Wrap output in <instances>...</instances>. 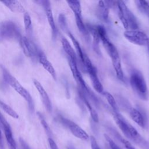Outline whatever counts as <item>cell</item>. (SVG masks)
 <instances>
[{"label":"cell","mask_w":149,"mask_h":149,"mask_svg":"<svg viewBox=\"0 0 149 149\" xmlns=\"http://www.w3.org/2000/svg\"><path fill=\"white\" fill-rule=\"evenodd\" d=\"M83 99H84V104H86L88 111L90 112V115H91V117L93 120L95 122H98L99 118H98V115L97 112L93 108V107H92L91 106L90 104L87 101V100L85 98V97H83Z\"/></svg>","instance_id":"cell-25"},{"label":"cell","mask_w":149,"mask_h":149,"mask_svg":"<svg viewBox=\"0 0 149 149\" xmlns=\"http://www.w3.org/2000/svg\"><path fill=\"white\" fill-rule=\"evenodd\" d=\"M24 24L25 31L26 33L27 37L30 40H32L33 37V26L31 23V20L30 15L27 13H25L24 15Z\"/></svg>","instance_id":"cell-20"},{"label":"cell","mask_w":149,"mask_h":149,"mask_svg":"<svg viewBox=\"0 0 149 149\" xmlns=\"http://www.w3.org/2000/svg\"><path fill=\"white\" fill-rule=\"evenodd\" d=\"M147 46H148V50H149V42H148V44Z\"/></svg>","instance_id":"cell-35"},{"label":"cell","mask_w":149,"mask_h":149,"mask_svg":"<svg viewBox=\"0 0 149 149\" xmlns=\"http://www.w3.org/2000/svg\"><path fill=\"white\" fill-rule=\"evenodd\" d=\"M67 3L74 13L76 23L78 27L79 30L84 36H87L89 33L86 29V24L84 23L82 19L81 7L80 1L73 0L67 1Z\"/></svg>","instance_id":"cell-9"},{"label":"cell","mask_w":149,"mask_h":149,"mask_svg":"<svg viewBox=\"0 0 149 149\" xmlns=\"http://www.w3.org/2000/svg\"><path fill=\"white\" fill-rule=\"evenodd\" d=\"M148 5H149V2H148Z\"/></svg>","instance_id":"cell-36"},{"label":"cell","mask_w":149,"mask_h":149,"mask_svg":"<svg viewBox=\"0 0 149 149\" xmlns=\"http://www.w3.org/2000/svg\"><path fill=\"white\" fill-rule=\"evenodd\" d=\"M68 35L73 44V45L74 47V50H75L76 54L79 56V58L80 59V61L82 62L85 53L83 51V50L80 45V44L79 43L78 41L75 38V37L73 36V35L70 32H68Z\"/></svg>","instance_id":"cell-21"},{"label":"cell","mask_w":149,"mask_h":149,"mask_svg":"<svg viewBox=\"0 0 149 149\" xmlns=\"http://www.w3.org/2000/svg\"><path fill=\"white\" fill-rule=\"evenodd\" d=\"M61 42L63 49L68 56V58L77 61V54L75 52V50L72 47L71 44L68 41V40L63 37L61 40Z\"/></svg>","instance_id":"cell-18"},{"label":"cell","mask_w":149,"mask_h":149,"mask_svg":"<svg viewBox=\"0 0 149 149\" xmlns=\"http://www.w3.org/2000/svg\"><path fill=\"white\" fill-rule=\"evenodd\" d=\"M33 83H34L36 89L37 90V91H38V93L40 94L42 102L43 105H44L45 109L49 112H51L52 110V103H51V101L49 99V97L47 91H45V90L44 89L43 86L41 84V83L37 80H34Z\"/></svg>","instance_id":"cell-13"},{"label":"cell","mask_w":149,"mask_h":149,"mask_svg":"<svg viewBox=\"0 0 149 149\" xmlns=\"http://www.w3.org/2000/svg\"><path fill=\"white\" fill-rule=\"evenodd\" d=\"M90 140L91 142V149H101L100 146H98L95 139L93 136H90Z\"/></svg>","instance_id":"cell-30"},{"label":"cell","mask_w":149,"mask_h":149,"mask_svg":"<svg viewBox=\"0 0 149 149\" xmlns=\"http://www.w3.org/2000/svg\"><path fill=\"white\" fill-rule=\"evenodd\" d=\"M98 6H99V9L101 10V15L102 17L104 20H107L108 18L109 9H108V6L106 3L105 1H99Z\"/></svg>","instance_id":"cell-24"},{"label":"cell","mask_w":149,"mask_h":149,"mask_svg":"<svg viewBox=\"0 0 149 149\" xmlns=\"http://www.w3.org/2000/svg\"><path fill=\"white\" fill-rule=\"evenodd\" d=\"M118 10V16L121 23L126 30L138 29L137 20L133 13L129 10L123 1L116 2Z\"/></svg>","instance_id":"cell-3"},{"label":"cell","mask_w":149,"mask_h":149,"mask_svg":"<svg viewBox=\"0 0 149 149\" xmlns=\"http://www.w3.org/2000/svg\"><path fill=\"white\" fill-rule=\"evenodd\" d=\"M19 141L21 146V149H31L30 147L29 146V145L22 138H20Z\"/></svg>","instance_id":"cell-32"},{"label":"cell","mask_w":149,"mask_h":149,"mask_svg":"<svg viewBox=\"0 0 149 149\" xmlns=\"http://www.w3.org/2000/svg\"><path fill=\"white\" fill-rule=\"evenodd\" d=\"M104 137L108 142L111 149H121L114 141L107 134H104Z\"/></svg>","instance_id":"cell-28"},{"label":"cell","mask_w":149,"mask_h":149,"mask_svg":"<svg viewBox=\"0 0 149 149\" xmlns=\"http://www.w3.org/2000/svg\"><path fill=\"white\" fill-rule=\"evenodd\" d=\"M48 143H49L51 149H59L56 144L55 143V142L54 141V140L52 139L48 138Z\"/></svg>","instance_id":"cell-31"},{"label":"cell","mask_w":149,"mask_h":149,"mask_svg":"<svg viewBox=\"0 0 149 149\" xmlns=\"http://www.w3.org/2000/svg\"><path fill=\"white\" fill-rule=\"evenodd\" d=\"M37 115L38 116V118H39V119L40 120V122H41V125H42V126H43V127H44V129L47 134L48 135L49 138H51L52 139V132L51 130V129H50L49 125H48V123L45 121L44 118L43 117L42 115L40 112H38L37 113Z\"/></svg>","instance_id":"cell-26"},{"label":"cell","mask_w":149,"mask_h":149,"mask_svg":"<svg viewBox=\"0 0 149 149\" xmlns=\"http://www.w3.org/2000/svg\"><path fill=\"white\" fill-rule=\"evenodd\" d=\"M135 2L137 4V6L141 11V12L149 16L148 2L145 1H136Z\"/></svg>","instance_id":"cell-27"},{"label":"cell","mask_w":149,"mask_h":149,"mask_svg":"<svg viewBox=\"0 0 149 149\" xmlns=\"http://www.w3.org/2000/svg\"><path fill=\"white\" fill-rule=\"evenodd\" d=\"M59 23L62 29H66V23L65 17L63 14H60L59 16Z\"/></svg>","instance_id":"cell-29"},{"label":"cell","mask_w":149,"mask_h":149,"mask_svg":"<svg viewBox=\"0 0 149 149\" xmlns=\"http://www.w3.org/2000/svg\"><path fill=\"white\" fill-rule=\"evenodd\" d=\"M110 131L111 133L115 137V139L118 141L126 149H136L128 140L122 137L117 131L112 129H111Z\"/></svg>","instance_id":"cell-19"},{"label":"cell","mask_w":149,"mask_h":149,"mask_svg":"<svg viewBox=\"0 0 149 149\" xmlns=\"http://www.w3.org/2000/svg\"><path fill=\"white\" fill-rule=\"evenodd\" d=\"M19 42L24 55L30 58L33 62H37L38 54L41 50L38 48L33 40H30L27 37L22 36Z\"/></svg>","instance_id":"cell-8"},{"label":"cell","mask_w":149,"mask_h":149,"mask_svg":"<svg viewBox=\"0 0 149 149\" xmlns=\"http://www.w3.org/2000/svg\"><path fill=\"white\" fill-rule=\"evenodd\" d=\"M0 149H5L4 146H3L2 136V134H1V130H0Z\"/></svg>","instance_id":"cell-33"},{"label":"cell","mask_w":149,"mask_h":149,"mask_svg":"<svg viewBox=\"0 0 149 149\" xmlns=\"http://www.w3.org/2000/svg\"><path fill=\"white\" fill-rule=\"evenodd\" d=\"M112 63L116 73L117 77L121 81H124V74L122 68L121 60L119 54H117L111 58Z\"/></svg>","instance_id":"cell-16"},{"label":"cell","mask_w":149,"mask_h":149,"mask_svg":"<svg viewBox=\"0 0 149 149\" xmlns=\"http://www.w3.org/2000/svg\"><path fill=\"white\" fill-rule=\"evenodd\" d=\"M22 37L20 30L15 22L11 20L0 22V42L10 40L19 41Z\"/></svg>","instance_id":"cell-5"},{"label":"cell","mask_w":149,"mask_h":149,"mask_svg":"<svg viewBox=\"0 0 149 149\" xmlns=\"http://www.w3.org/2000/svg\"><path fill=\"white\" fill-rule=\"evenodd\" d=\"M5 6H6L9 10L13 12L24 13L25 8L20 1L16 0H5L1 1Z\"/></svg>","instance_id":"cell-17"},{"label":"cell","mask_w":149,"mask_h":149,"mask_svg":"<svg viewBox=\"0 0 149 149\" xmlns=\"http://www.w3.org/2000/svg\"><path fill=\"white\" fill-rule=\"evenodd\" d=\"M0 107L11 117L15 119L19 118V115L15 112V111H14L10 107L2 102L1 100H0Z\"/></svg>","instance_id":"cell-23"},{"label":"cell","mask_w":149,"mask_h":149,"mask_svg":"<svg viewBox=\"0 0 149 149\" xmlns=\"http://www.w3.org/2000/svg\"><path fill=\"white\" fill-rule=\"evenodd\" d=\"M113 117L116 124L127 139L144 148L147 149L149 148V143L146 141L138 131L118 113V112H113Z\"/></svg>","instance_id":"cell-1"},{"label":"cell","mask_w":149,"mask_h":149,"mask_svg":"<svg viewBox=\"0 0 149 149\" xmlns=\"http://www.w3.org/2000/svg\"><path fill=\"white\" fill-rule=\"evenodd\" d=\"M68 60L69 67L75 81L84 91L87 92L88 93H90V90L86 81H84L80 70L78 69L77 61L70 59H68Z\"/></svg>","instance_id":"cell-12"},{"label":"cell","mask_w":149,"mask_h":149,"mask_svg":"<svg viewBox=\"0 0 149 149\" xmlns=\"http://www.w3.org/2000/svg\"><path fill=\"white\" fill-rule=\"evenodd\" d=\"M129 115L131 119L137 123L140 127L142 128H145L146 126V120L140 111L138 109L132 108L129 111Z\"/></svg>","instance_id":"cell-15"},{"label":"cell","mask_w":149,"mask_h":149,"mask_svg":"<svg viewBox=\"0 0 149 149\" xmlns=\"http://www.w3.org/2000/svg\"><path fill=\"white\" fill-rule=\"evenodd\" d=\"M82 63L89 75L92 86L94 90L98 93H103L104 88L98 77L97 69L86 54H84Z\"/></svg>","instance_id":"cell-6"},{"label":"cell","mask_w":149,"mask_h":149,"mask_svg":"<svg viewBox=\"0 0 149 149\" xmlns=\"http://www.w3.org/2000/svg\"><path fill=\"white\" fill-rule=\"evenodd\" d=\"M38 61L40 62L41 65L43 66V68L51 75L52 78L56 80V73L54 68L53 67L51 63L47 58L45 54L42 51H40L38 54Z\"/></svg>","instance_id":"cell-14"},{"label":"cell","mask_w":149,"mask_h":149,"mask_svg":"<svg viewBox=\"0 0 149 149\" xmlns=\"http://www.w3.org/2000/svg\"><path fill=\"white\" fill-rule=\"evenodd\" d=\"M34 2L40 5L44 9L45 15L47 16L48 22L49 23V26L52 31V38H55L58 34V29L56 28V26L54 21L50 1H46V0L45 1L42 0V1H34Z\"/></svg>","instance_id":"cell-11"},{"label":"cell","mask_w":149,"mask_h":149,"mask_svg":"<svg viewBox=\"0 0 149 149\" xmlns=\"http://www.w3.org/2000/svg\"><path fill=\"white\" fill-rule=\"evenodd\" d=\"M130 85L133 91L141 99L147 100L148 91L147 83L143 74L139 71L132 72L129 78Z\"/></svg>","instance_id":"cell-4"},{"label":"cell","mask_w":149,"mask_h":149,"mask_svg":"<svg viewBox=\"0 0 149 149\" xmlns=\"http://www.w3.org/2000/svg\"><path fill=\"white\" fill-rule=\"evenodd\" d=\"M59 120L62 125L66 126L76 137L85 141L90 139V136L87 133L74 122L62 116L59 117Z\"/></svg>","instance_id":"cell-10"},{"label":"cell","mask_w":149,"mask_h":149,"mask_svg":"<svg viewBox=\"0 0 149 149\" xmlns=\"http://www.w3.org/2000/svg\"><path fill=\"white\" fill-rule=\"evenodd\" d=\"M67 149H74V148H72V147H67Z\"/></svg>","instance_id":"cell-34"},{"label":"cell","mask_w":149,"mask_h":149,"mask_svg":"<svg viewBox=\"0 0 149 149\" xmlns=\"http://www.w3.org/2000/svg\"><path fill=\"white\" fill-rule=\"evenodd\" d=\"M102 94L109 105L112 108L113 112H118V106L113 96L110 93L107 91H104Z\"/></svg>","instance_id":"cell-22"},{"label":"cell","mask_w":149,"mask_h":149,"mask_svg":"<svg viewBox=\"0 0 149 149\" xmlns=\"http://www.w3.org/2000/svg\"><path fill=\"white\" fill-rule=\"evenodd\" d=\"M0 67L2 70V76L5 82L10 86L19 95H20L26 101L30 112L31 113H33L35 109L34 103L30 94L26 88H24L22 86L19 81L14 76H13L3 66L1 65Z\"/></svg>","instance_id":"cell-2"},{"label":"cell","mask_w":149,"mask_h":149,"mask_svg":"<svg viewBox=\"0 0 149 149\" xmlns=\"http://www.w3.org/2000/svg\"><path fill=\"white\" fill-rule=\"evenodd\" d=\"M123 35L129 41L137 45L146 46L149 42V38L147 35L139 29L125 30Z\"/></svg>","instance_id":"cell-7"}]
</instances>
